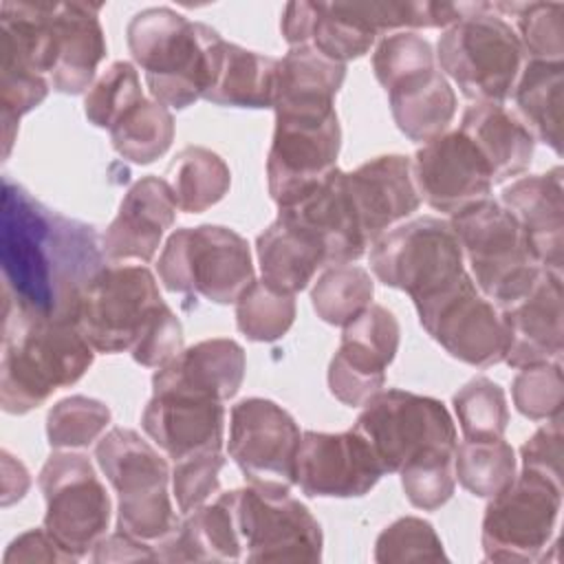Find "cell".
Returning <instances> with one entry per match:
<instances>
[{"instance_id":"cell-21","label":"cell","mask_w":564,"mask_h":564,"mask_svg":"<svg viewBox=\"0 0 564 564\" xmlns=\"http://www.w3.org/2000/svg\"><path fill=\"white\" fill-rule=\"evenodd\" d=\"M141 425L170 458L220 452L225 441V408L220 401L176 392H152Z\"/></svg>"},{"instance_id":"cell-7","label":"cell","mask_w":564,"mask_h":564,"mask_svg":"<svg viewBox=\"0 0 564 564\" xmlns=\"http://www.w3.org/2000/svg\"><path fill=\"white\" fill-rule=\"evenodd\" d=\"M156 271L167 291L203 295L216 304H236L256 280L247 240L223 225L176 229L159 256Z\"/></svg>"},{"instance_id":"cell-33","label":"cell","mask_w":564,"mask_h":564,"mask_svg":"<svg viewBox=\"0 0 564 564\" xmlns=\"http://www.w3.org/2000/svg\"><path fill=\"white\" fill-rule=\"evenodd\" d=\"M256 253L262 280L289 295L306 289L317 269L326 267L319 242L282 214L258 236Z\"/></svg>"},{"instance_id":"cell-43","label":"cell","mask_w":564,"mask_h":564,"mask_svg":"<svg viewBox=\"0 0 564 564\" xmlns=\"http://www.w3.org/2000/svg\"><path fill=\"white\" fill-rule=\"evenodd\" d=\"M494 11L516 18V35L531 59L562 62L564 4L562 2H494Z\"/></svg>"},{"instance_id":"cell-22","label":"cell","mask_w":564,"mask_h":564,"mask_svg":"<svg viewBox=\"0 0 564 564\" xmlns=\"http://www.w3.org/2000/svg\"><path fill=\"white\" fill-rule=\"evenodd\" d=\"M280 214L304 227L319 242L326 264L355 262L370 247L348 192L346 172L339 167L300 203L282 207Z\"/></svg>"},{"instance_id":"cell-3","label":"cell","mask_w":564,"mask_h":564,"mask_svg":"<svg viewBox=\"0 0 564 564\" xmlns=\"http://www.w3.org/2000/svg\"><path fill=\"white\" fill-rule=\"evenodd\" d=\"M126 40L152 97L176 110L205 97L218 75L225 46L212 26L192 22L170 7L139 11L128 22Z\"/></svg>"},{"instance_id":"cell-36","label":"cell","mask_w":564,"mask_h":564,"mask_svg":"<svg viewBox=\"0 0 564 564\" xmlns=\"http://www.w3.org/2000/svg\"><path fill=\"white\" fill-rule=\"evenodd\" d=\"M278 59L225 42L218 75L203 99L234 108H273Z\"/></svg>"},{"instance_id":"cell-17","label":"cell","mask_w":564,"mask_h":564,"mask_svg":"<svg viewBox=\"0 0 564 564\" xmlns=\"http://www.w3.org/2000/svg\"><path fill=\"white\" fill-rule=\"evenodd\" d=\"M399 322L392 311L370 304L344 326L341 344L328 366V388L350 408L366 405L383 390L386 368L399 350Z\"/></svg>"},{"instance_id":"cell-19","label":"cell","mask_w":564,"mask_h":564,"mask_svg":"<svg viewBox=\"0 0 564 564\" xmlns=\"http://www.w3.org/2000/svg\"><path fill=\"white\" fill-rule=\"evenodd\" d=\"M412 170L421 200L449 216L489 198L494 187L487 161L460 130L423 143Z\"/></svg>"},{"instance_id":"cell-45","label":"cell","mask_w":564,"mask_h":564,"mask_svg":"<svg viewBox=\"0 0 564 564\" xmlns=\"http://www.w3.org/2000/svg\"><path fill=\"white\" fill-rule=\"evenodd\" d=\"M143 99L139 73L130 62H112L84 97V112L97 128H112Z\"/></svg>"},{"instance_id":"cell-10","label":"cell","mask_w":564,"mask_h":564,"mask_svg":"<svg viewBox=\"0 0 564 564\" xmlns=\"http://www.w3.org/2000/svg\"><path fill=\"white\" fill-rule=\"evenodd\" d=\"M163 304L156 278L141 264H106L88 284L77 308V326L97 352H123Z\"/></svg>"},{"instance_id":"cell-9","label":"cell","mask_w":564,"mask_h":564,"mask_svg":"<svg viewBox=\"0 0 564 564\" xmlns=\"http://www.w3.org/2000/svg\"><path fill=\"white\" fill-rule=\"evenodd\" d=\"M370 269L386 286L405 291L412 302L438 293L463 273V249L447 220L421 216L370 245Z\"/></svg>"},{"instance_id":"cell-46","label":"cell","mask_w":564,"mask_h":564,"mask_svg":"<svg viewBox=\"0 0 564 564\" xmlns=\"http://www.w3.org/2000/svg\"><path fill=\"white\" fill-rule=\"evenodd\" d=\"M447 560L434 527L416 516H405L388 524L375 544V562H441Z\"/></svg>"},{"instance_id":"cell-27","label":"cell","mask_w":564,"mask_h":564,"mask_svg":"<svg viewBox=\"0 0 564 564\" xmlns=\"http://www.w3.org/2000/svg\"><path fill=\"white\" fill-rule=\"evenodd\" d=\"M289 46H311L346 64L370 51L377 33L355 18L346 2H289L280 20Z\"/></svg>"},{"instance_id":"cell-18","label":"cell","mask_w":564,"mask_h":564,"mask_svg":"<svg viewBox=\"0 0 564 564\" xmlns=\"http://www.w3.org/2000/svg\"><path fill=\"white\" fill-rule=\"evenodd\" d=\"M383 476L368 445L355 432H304L295 458V485L311 498H359Z\"/></svg>"},{"instance_id":"cell-13","label":"cell","mask_w":564,"mask_h":564,"mask_svg":"<svg viewBox=\"0 0 564 564\" xmlns=\"http://www.w3.org/2000/svg\"><path fill=\"white\" fill-rule=\"evenodd\" d=\"M562 507V487L522 471L489 498L482 518V551L491 562L542 560L555 533Z\"/></svg>"},{"instance_id":"cell-51","label":"cell","mask_w":564,"mask_h":564,"mask_svg":"<svg viewBox=\"0 0 564 564\" xmlns=\"http://www.w3.org/2000/svg\"><path fill=\"white\" fill-rule=\"evenodd\" d=\"M183 350V326L174 311L163 302L139 339L130 348L132 359L145 368H161Z\"/></svg>"},{"instance_id":"cell-34","label":"cell","mask_w":564,"mask_h":564,"mask_svg":"<svg viewBox=\"0 0 564 564\" xmlns=\"http://www.w3.org/2000/svg\"><path fill=\"white\" fill-rule=\"evenodd\" d=\"M388 97L397 128L419 143L445 134L456 115V93L438 66L399 82Z\"/></svg>"},{"instance_id":"cell-49","label":"cell","mask_w":564,"mask_h":564,"mask_svg":"<svg viewBox=\"0 0 564 564\" xmlns=\"http://www.w3.org/2000/svg\"><path fill=\"white\" fill-rule=\"evenodd\" d=\"M401 487L405 498L423 511L443 507L456 485L454 452H436L410 460L401 467Z\"/></svg>"},{"instance_id":"cell-44","label":"cell","mask_w":564,"mask_h":564,"mask_svg":"<svg viewBox=\"0 0 564 564\" xmlns=\"http://www.w3.org/2000/svg\"><path fill=\"white\" fill-rule=\"evenodd\" d=\"M110 423V408L97 399L73 394L57 401L46 414V436L55 449L93 445Z\"/></svg>"},{"instance_id":"cell-11","label":"cell","mask_w":564,"mask_h":564,"mask_svg":"<svg viewBox=\"0 0 564 564\" xmlns=\"http://www.w3.org/2000/svg\"><path fill=\"white\" fill-rule=\"evenodd\" d=\"M37 482L46 502L44 529L75 560H82L110 524V498L93 463L73 449L53 452Z\"/></svg>"},{"instance_id":"cell-30","label":"cell","mask_w":564,"mask_h":564,"mask_svg":"<svg viewBox=\"0 0 564 564\" xmlns=\"http://www.w3.org/2000/svg\"><path fill=\"white\" fill-rule=\"evenodd\" d=\"M346 79V64L311 46H291L278 59L273 110L275 115H324Z\"/></svg>"},{"instance_id":"cell-40","label":"cell","mask_w":564,"mask_h":564,"mask_svg":"<svg viewBox=\"0 0 564 564\" xmlns=\"http://www.w3.org/2000/svg\"><path fill=\"white\" fill-rule=\"evenodd\" d=\"M454 476L469 494L494 498L516 480L513 447L505 438L456 443Z\"/></svg>"},{"instance_id":"cell-32","label":"cell","mask_w":564,"mask_h":564,"mask_svg":"<svg viewBox=\"0 0 564 564\" xmlns=\"http://www.w3.org/2000/svg\"><path fill=\"white\" fill-rule=\"evenodd\" d=\"M487 161L494 185L522 174L533 159L535 139L516 112L502 104H474L458 128Z\"/></svg>"},{"instance_id":"cell-16","label":"cell","mask_w":564,"mask_h":564,"mask_svg":"<svg viewBox=\"0 0 564 564\" xmlns=\"http://www.w3.org/2000/svg\"><path fill=\"white\" fill-rule=\"evenodd\" d=\"M300 438L295 419L275 401L251 397L231 408L227 449L253 487L291 491Z\"/></svg>"},{"instance_id":"cell-12","label":"cell","mask_w":564,"mask_h":564,"mask_svg":"<svg viewBox=\"0 0 564 564\" xmlns=\"http://www.w3.org/2000/svg\"><path fill=\"white\" fill-rule=\"evenodd\" d=\"M414 306L421 326L454 359L478 368L505 361L509 337L502 313L478 291L469 273Z\"/></svg>"},{"instance_id":"cell-52","label":"cell","mask_w":564,"mask_h":564,"mask_svg":"<svg viewBox=\"0 0 564 564\" xmlns=\"http://www.w3.org/2000/svg\"><path fill=\"white\" fill-rule=\"evenodd\" d=\"M522 471L562 487V416L549 419L520 447Z\"/></svg>"},{"instance_id":"cell-54","label":"cell","mask_w":564,"mask_h":564,"mask_svg":"<svg viewBox=\"0 0 564 564\" xmlns=\"http://www.w3.org/2000/svg\"><path fill=\"white\" fill-rule=\"evenodd\" d=\"M95 562H132V560H150L156 562V551L152 544L141 542L123 531L112 533V535H104L97 544H95V553H93Z\"/></svg>"},{"instance_id":"cell-2","label":"cell","mask_w":564,"mask_h":564,"mask_svg":"<svg viewBox=\"0 0 564 564\" xmlns=\"http://www.w3.org/2000/svg\"><path fill=\"white\" fill-rule=\"evenodd\" d=\"M93 359L95 348L75 319L33 315L4 293L0 405L7 414L40 408L55 390L79 381Z\"/></svg>"},{"instance_id":"cell-38","label":"cell","mask_w":564,"mask_h":564,"mask_svg":"<svg viewBox=\"0 0 564 564\" xmlns=\"http://www.w3.org/2000/svg\"><path fill=\"white\" fill-rule=\"evenodd\" d=\"M110 141L119 156L148 165L170 150L174 117L161 101L143 97L110 128Z\"/></svg>"},{"instance_id":"cell-28","label":"cell","mask_w":564,"mask_h":564,"mask_svg":"<svg viewBox=\"0 0 564 564\" xmlns=\"http://www.w3.org/2000/svg\"><path fill=\"white\" fill-rule=\"evenodd\" d=\"M101 4L57 2V62L51 86L64 95H79L93 86L97 66L106 57V37L99 22Z\"/></svg>"},{"instance_id":"cell-48","label":"cell","mask_w":564,"mask_h":564,"mask_svg":"<svg viewBox=\"0 0 564 564\" xmlns=\"http://www.w3.org/2000/svg\"><path fill=\"white\" fill-rule=\"evenodd\" d=\"M511 394L518 412L531 421H549L560 416L564 403L562 364L546 361L520 368L511 383Z\"/></svg>"},{"instance_id":"cell-41","label":"cell","mask_w":564,"mask_h":564,"mask_svg":"<svg viewBox=\"0 0 564 564\" xmlns=\"http://www.w3.org/2000/svg\"><path fill=\"white\" fill-rule=\"evenodd\" d=\"M295 295L253 280L236 300L238 330L251 341H275L293 326Z\"/></svg>"},{"instance_id":"cell-47","label":"cell","mask_w":564,"mask_h":564,"mask_svg":"<svg viewBox=\"0 0 564 564\" xmlns=\"http://www.w3.org/2000/svg\"><path fill=\"white\" fill-rule=\"evenodd\" d=\"M434 66L436 55L432 51V44L423 35L412 31H397L392 35H386L372 53V70L386 93L399 82Z\"/></svg>"},{"instance_id":"cell-20","label":"cell","mask_w":564,"mask_h":564,"mask_svg":"<svg viewBox=\"0 0 564 564\" xmlns=\"http://www.w3.org/2000/svg\"><path fill=\"white\" fill-rule=\"evenodd\" d=\"M507 326L505 361L527 368L562 357V273L542 269L535 284L511 306L502 308Z\"/></svg>"},{"instance_id":"cell-35","label":"cell","mask_w":564,"mask_h":564,"mask_svg":"<svg viewBox=\"0 0 564 564\" xmlns=\"http://www.w3.org/2000/svg\"><path fill=\"white\" fill-rule=\"evenodd\" d=\"M562 88L564 64L529 59L511 90L518 117L533 139H540L557 154L562 152Z\"/></svg>"},{"instance_id":"cell-23","label":"cell","mask_w":564,"mask_h":564,"mask_svg":"<svg viewBox=\"0 0 564 564\" xmlns=\"http://www.w3.org/2000/svg\"><path fill=\"white\" fill-rule=\"evenodd\" d=\"M346 183L370 245L421 205L412 159L403 154L375 156L346 172Z\"/></svg>"},{"instance_id":"cell-50","label":"cell","mask_w":564,"mask_h":564,"mask_svg":"<svg viewBox=\"0 0 564 564\" xmlns=\"http://www.w3.org/2000/svg\"><path fill=\"white\" fill-rule=\"evenodd\" d=\"M223 467V452H205L176 460L172 471V489L176 507L183 516L203 507L207 498L218 491Z\"/></svg>"},{"instance_id":"cell-5","label":"cell","mask_w":564,"mask_h":564,"mask_svg":"<svg viewBox=\"0 0 564 564\" xmlns=\"http://www.w3.org/2000/svg\"><path fill=\"white\" fill-rule=\"evenodd\" d=\"M95 458L119 496V531L154 546L176 529L167 494L170 467L148 441L134 430L112 427L99 438Z\"/></svg>"},{"instance_id":"cell-53","label":"cell","mask_w":564,"mask_h":564,"mask_svg":"<svg viewBox=\"0 0 564 564\" xmlns=\"http://www.w3.org/2000/svg\"><path fill=\"white\" fill-rule=\"evenodd\" d=\"M4 564L11 562H77L46 529H31L18 535L4 557Z\"/></svg>"},{"instance_id":"cell-37","label":"cell","mask_w":564,"mask_h":564,"mask_svg":"<svg viewBox=\"0 0 564 564\" xmlns=\"http://www.w3.org/2000/svg\"><path fill=\"white\" fill-rule=\"evenodd\" d=\"M167 176L176 205L185 214H200L209 209L225 198L231 185L227 163L216 152L200 145L183 148L174 156Z\"/></svg>"},{"instance_id":"cell-14","label":"cell","mask_w":564,"mask_h":564,"mask_svg":"<svg viewBox=\"0 0 564 564\" xmlns=\"http://www.w3.org/2000/svg\"><path fill=\"white\" fill-rule=\"evenodd\" d=\"M236 522L249 562H319L322 527L291 491L245 487L231 491Z\"/></svg>"},{"instance_id":"cell-1","label":"cell","mask_w":564,"mask_h":564,"mask_svg":"<svg viewBox=\"0 0 564 564\" xmlns=\"http://www.w3.org/2000/svg\"><path fill=\"white\" fill-rule=\"evenodd\" d=\"M0 264L4 293L24 311L75 319L84 291L106 267L104 238L68 218L11 178L2 181Z\"/></svg>"},{"instance_id":"cell-31","label":"cell","mask_w":564,"mask_h":564,"mask_svg":"<svg viewBox=\"0 0 564 564\" xmlns=\"http://www.w3.org/2000/svg\"><path fill=\"white\" fill-rule=\"evenodd\" d=\"M57 2L0 4V68L51 75L57 62Z\"/></svg>"},{"instance_id":"cell-39","label":"cell","mask_w":564,"mask_h":564,"mask_svg":"<svg viewBox=\"0 0 564 564\" xmlns=\"http://www.w3.org/2000/svg\"><path fill=\"white\" fill-rule=\"evenodd\" d=\"M375 295L370 273L357 264H333L311 289V302L317 317L333 326H346L359 317Z\"/></svg>"},{"instance_id":"cell-15","label":"cell","mask_w":564,"mask_h":564,"mask_svg":"<svg viewBox=\"0 0 564 564\" xmlns=\"http://www.w3.org/2000/svg\"><path fill=\"white\" fill-rule=\"evenodd\" d=\"M341 128L337 112L275 115L267 156V185L273 203L291 207L308 196L337 165Z\"/></svg>"},{"instance_id":"cell-24","label":"cell","mask_w":564,"mask_h":564,"mask_svg":"<svg viewBox=\"0 0 564 564\" xmlns=\"http://www.w3.org/2000/svg\"><path fill=\"white\" fill-rule=\"evenodd\" d=\"M562 167L522 176L502 189L500 205L516 218L527 251L546 271L562 273L564 200Z\"/></svg>"},{"instance_id":"cell-25","label":"cell","mask_w":564,"mask_h":564,"mask_svg":"<svg viewBox=\"0 0 564 564\" xmlns=\"http://www.w3.org/2000/svg\"><path fill=\"white\" fill-rule=\"evenodd\" d=\"M176 209L174 192L165 178H139L126 192L115 220L104 234L106 258L150 262L165 229L172 227Z\"/></svg>"},{"instance_id":"cell-42","label":"cell","mask_w":564,"mask_h":564,"mask_svg":"<svg viewBox=\"0 0 564 564\" xmlns=\"http://www.w3.org/2000/svg\"><path fill=\"white\" fill-rule=\"evenodd\" d=\"M465 441H496L505 436L509 408L505 390L487 379L474 377L452 399Z\"/></svg>"},{"instance_id":"cell-8","label":"cell","mask_w":564,"mask_h":564,"mask_svg":"<svg viewBox=\"0 0 564 564\" xmlns=\"http://www.w3.org/2000/svg\"><path fill=\"white\" fill-rule=\"evenodd\" d=\"M352 430L368 441L383 474L401 471L414 458L456 449V425L447 408L438 399L397 388L377 392Z\"/></svg>"},{"instance_id":"cell-55","label":"cell","mask_w":564,"mask_h":564,"mask_svg":"<svg viewBox=\"0 0 564 564\" xmlns=\"http://www.w3.org/2000/svg\"><path fill=\"white\" fill-rule=\"evenodd\" d=\"M29 482L31 478L26 467L9 452H2V505L9 507L11 502L20 500L26 494Z\"/></svg>"},{"instance_id":"cell-4","label":"cell","mask_w":564,"mask_h":564,"mask_svg":"<svg viewBox=\"0 0 564 564\" xmlns=\"http://www.w3.org/2000/svg\"><path fill=\"white\" fill-rule=\"evenodd\" d=\"M441 73L474 104H502L522 70L524 51L516 29L489 2H469L467 13L436 44Z\"/></svg>"},{"instance_id":"cell-29","label":"cell","mask_w":564,"mask_h":564,"mask_svg":"<svg viewBox=\"0 0 564 564\" xmlns=\"http://www.w3.org/2000/svg\"><path fill=\"white\" fill-rule=\"evenodd\" d=\"M159 562H234L240 557L242 540L236 522L231 491L220 494L185 516L176 529L154 544Z\"/></svg>"},{"instance_id":"cell-26","label":"cell","mask_w":564,"mask_h":564,"mask_svg":"<svg viewBox=\"0 0 564 564\" xmlns=\"http://www.w3.org/2000/svg\"><path fill=\"white\" fill-rule=\"evenodd\" d=\"M245 368L247 359L238 341L203 339L154 372L152 392H176L223 403L240 390Z\"/></svg>"},{"instance_id":"cell-6","label":"cell","mask_w":564,"mask_h":564,"mask_svg":"<svg viewBox=\"0 0 564 564\" xmlns=\"http://www.w3.org/2000/svg\"><path fill=\"white\" fill-rule=\"evenodd\" d=\"M474 284L500 311L518 302L540 278L542 267L531 258L516 218L496 200L485 198L449 220Z\"/></svg>"}]
</instances>
